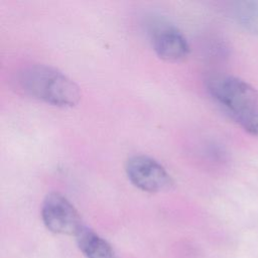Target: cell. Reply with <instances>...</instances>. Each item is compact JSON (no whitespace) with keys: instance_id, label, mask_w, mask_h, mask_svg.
I'll return each mask as SVG.
<instances>
[{"instance_id":"1","label":"cell","mask_w":258,"mask_h":258,"mask_svg":"<svg viewBox=\"0 0 258 258\" xmlns=\"http://www.w3.org/2000/svg\"><path fill=\"white\" fill-rule=\"evenodd\" d=\"M17 88L25 95L55 107H73L81 99L78 85L57 69L31 64L16 75Z\"/></svg>"},{"instance_id":"2","label":"cell","mask_w":258,"mask_h":258,"mask_svg":"<svg viewBox=\"0 0 258 258\" xmlns=\"http://www.w3.org/2000/svg\"><path fill=\"white\" fill-rule=\"evenodd\" d=\"M207 88L216 103L240 126L258 113V92L242 79L214 76L208 81Z\"/></svg>"},{"instance_id":"3","label":"cell","mask_w":258,"mask_h":258,"mask_svg":"<svg viewBox=\"0 0 258 258\" xmlns=\"http://www.w3.org/2000/svg\"><path fill=\"white\" fill-rule=\"evenodd\" d=\"M125 171L130 182L146 192L164 191L173 185V179L167 170L147 155H133L128 158Z\"/></svg>"},{"instance_id":"4","label":"cell","mask_w":258,"mask_h":258,"mask_svg":"<svg viewBox=\"0 0 258 258\" xmlns=\"http://www.w3.org/2000/svg\"><path fill=\"white\" fill-rule=\"evenodd\" d=\"M41 218L44 226L55 234L76 236L84 227L77 209L59 192H50L44 198Z\"/></svg>"},{"instance_id":"5","label":"cell","mask_w":258,"mask_h":258,"mask_svg":"<svg viewBox=\"0 0 258 258\" xmlns=\"http://www.w3.org/2000/svg\"><path fill=\"white\" fill-rule=\"evenodd\" d=\"M152 47L160 58L168 61L183 59L189 53L185 36L172 26H162L153 32Z\"/></svg>"},{"instance_id":"6","label":"cell","mask_w":258,"mask_h":258,"mask_svg":"<svg viewBox=\"0 0 258 258\" xmlns=\"http://www.w3.org/2000/svg\"><path fill=\"white\" fill-rule=\"evenodd\" d=\"M76 239L80 250L87 258H118L105 239L85 226L76 235Z\"/></svg>"},{"instance_id":"7","label":"cell","mask_w":258,"mask_h":258,"mask_svg":"<svg viewBox=\"0 0 258 258\" xmlns=\"http://www.w3.org/2000/svg\"><path fill=\"white\" fill-rule=\"evenodd\" d=\"M234 16L244 29L258 36V2H237L234 6Z\"/></svg>"},{"instance_id":"8","label":"cell","mask_w":258,"mask_h":258,"mask_svg":"<svg viewBox=\"0 0 258 258\" xmlns=\"http://www.w3.org/2000/svg\"><path fill=\"white\" fill-rule=\"evenodd\" d=\"M241 127L249 134L258 136V113L251 116Z\"/></svg>"}]
</instances>
